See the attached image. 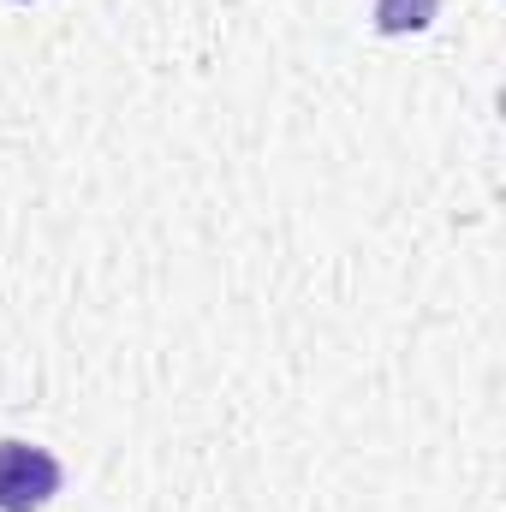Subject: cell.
I'll return each instance as SVG.
<instances>
[{
    "instance_id": "cell-2",
    "label": "cell",
    "mask_w": 506,
    "mask_h": 512,
    "mask_svg": "<svg viewBox=\"0 0 506 512\" xmlns=\"http://www.w3.org/2000/svg\"><path fill=\"white\" fill-rule=\"evenodd\" d=\"M435 18V0H376V30L399 36V30H423Z\"/></svg>"
},
{
    "instance_id": "cell-1",
    "label": "cell",
    "mask_w": 506,
    "mask_h": 512,
    "mask_svg": "<svg viewBox=\"0 0 506 512\" xmlns=\"http://www.w3.org/2000/svg\"><path fill=\"white\" fill-rule=\"evenodd\" d=\"M60 495V459L30 441H0V512H42Z\"/></svg>"
}]
</instances>
